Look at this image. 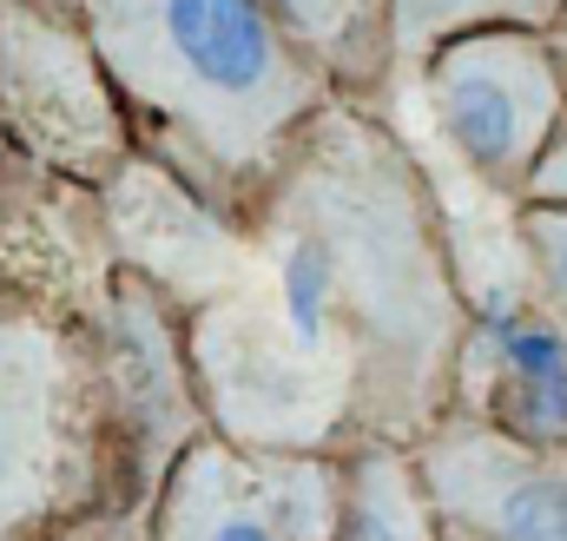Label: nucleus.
<instances>
[{
    "instance_id": "1",
    "label": "nucleus",
    "mask_w": 567,
    "mask_h": 541,
    "mask_svg": "<svg viewBox=\"0 0 567 541\" xmlns=\"http://www.w3.org/2000/svg\"><path fill=\"white\" fill-rule=\"evenodd\" d=\"M178 317L205 429L310 456L423 442L462 397L475 337L429 172L350 93L245 212L225 290Z\"/></svg>"
},
{
    "instance_id": "2",
    "label": "nucleus",
    "mask_w": 567,
    "mask_h": 541,
    "mask_svg": "<svg viewBox=\"0 0 567 541\" xmlns=\"http://www.w3.org/2000/svg\"><path fill=\"white\" fill-rule=\"evenodd\" d=\"M80 13L133 152L238 225L337 100L323 60L265 0H86Z\"/></svg>"
},
{
    "instance_id": "3",
    "label": "nucleus",
    "mask_w": 567,
    "mask_h": 541,
    "mask_svg": "<svg viewBox=\"0 0 567 541\" xmlns=\"http://www.w3.org/2000/svg\"><path fill=\"white\" fill-rule=\"evenodd\" d=\"M133 522V449L93 317L0 290V541Z\"/></svg>"
},
{
    "instance_id": "4",
    "label": "nucleus",
    "mask_w": 567,
    "mask_h": 541,
    "mask_svg": "<svg viewBox=\"0 0 567 541\" xmlns=\"http://www.w3.org/2000/svg\"><path fill=\"white\" fill-rule=\"evenodd\" d=\"M0 139L86 192H100L133 159L126 113L80 7L0 0Z\"/></svg>"
},
{
    "instance_id": "5",
    "label": "nucleus",
    "mask_w": 567,
    "mask_h": 541,
    "mask_svg": "<svg viewBox=\"0 0 567 541\" xmlns=\"http://www.w3.org/2000/svg\"><path fill=\"white\" fill-rule=\"evenodd\" d=\"M423 106L442 145L475 172L482 192L522 205L535 159L567 113L561 73L542 27H468L429 47L416 67Z\"/></svg>"
},
{
    "instance_id": "6",
    "label": "nucleus",
    "mask_w": 567,
    "mask_h": 541,
    "mask_svg": "<svg viewBox=\"0 0 567 541\" xmlns=\"http://www.w3.org/2000/svg\"><path fill=\"white\" fill-rule=\"evenodd\" d=\"M337 489V456L251 449L198 429L165 462L140 516V541H330Z\"/></svg>"
},
{
    "instance_id": "7",
    "label": "nucleus",
    "mask_w": 567,
    "mask_h": 541,
    "mask_svg": "<svg viewBox=\"0 0 567 541\" xmlns=\"http://www.w3.org/2000/svg\"><path fill=\"white\" fill-rule=\"evenodd\" d=\"M416 462L442 541H567V449H535L455 397Z\"/></svg>"
},
{
    "instance_id": "8",
    "label": "nucleus",
    "mask_w": 567,
    "mask_h": 541,
    "mask_svg": "<svg viewBox=\"0 0 567 541\" xmlns=\"http://www.w3.org/2000/svg\"><path fill=\"white\" fill-rule=\"evenodd\" d=\"M106 232H113V258L133 265L145 284H158L178 310L205 304L212 290H225V277L238 265V218L212 212L198 192H185L172 172H158L152 159H126L106 185Z\"/></svg>"
},
{
    "instance_id": "9",
    "label": "nucleus",
    "mask_w": 567,
    "mask_h": 541,
    "mask_svg": "<svg viewBox=\"0 0 567 541\" xmlns=\"http://www.w3.org/2000/svg\"><path fill=\"white\" fill-rule=\"evenodd\" d=\"M337 535L330 541H442L416 442H357L337 456Z\"/></svg>"
},
{
    "instance_id": "10",
    "label": "nucleus",
    "mask_w": 567,
    "mask_h": 541,
    "mask_svg": "<svg viewBox=\"0 0 567 541\" xmlns=\"http://www.w3.org/2000/svg\"><path fill=\"white\" fill-rule=\"evenodd\" d=\"M284 27L323 60L337 93L377 100L396 73V20L390 0H265Z\"/></svg>"
},
{
    "instance_id": "11",
    "label": "nucleus",
    "mask_w": 567,
    "mask_h": 541,
    "mask_svg": "<svg viewBox=\"0 0 567 541\" xmlns=\"http://www.w3.org/2000/svg\"><path fill=\"white\" fill-rule=\"evenodd\" d=\"M567 0H390L396 20V73H416L429 47L468 27H548Z\"/></svg>"
},
{
    "instance_id": "12",
    "label": "nucleus",
    "mask_w": 567,
    "mask_h": 541,
    "mask_svg": "<svg viewBox=\"0 0 567 541\" xmlns=\"http://www.w3.org/2000/svg\"><path fill=\"white\" fill-rule=\"evenodd\" d=\"M508 212H515V245H522V270H528V304L567 337V205L522 198Z\"/></svg>"
},
{
    "instance_id": "13",
    "label": "nucleus",
    "mask_w": 567,
    "mask_h": 541,
    "mask_svg": "<svg viewBox=\"0 0 567 541\" xmlns=\"http://www.w3.org/2000/svg\"><path fill=\"white\" fill-rule=\"evenodd\" d=\"M522 198H548V205H567V113L555 139H548V152L535 159V172H528V192Z\"/></svg>"
},
{
    "instance_id": "14",
    "label": "nucleus",
    "mask_w": 567,
    "mask_h": 541,
    "mask_svg": "<svg viewBox=\"0 0 567 541\" xmlns=\"http://www.w3.org/2000/svg\"><path fill=\"white\" fill-rule=\"evenodd\" d=\"M542 33H548V53H555V73H561V93H567V7L542 27Z\"/></svg>"
},
{
    "instance_id": "15",
    "label": "nucleus",
    "mask_w": 567,
    "mask_h": 541,
    "mask_svg": "<svg viewBox=\"0 0 567 541\" xmlns=\"http://www.w3.org/2000/svg\"><path fill=\"white\" fill-rule=\"evenodd\" d=\"M66 7H86V0H66Z\"/></svg>"
}]
</instances>
